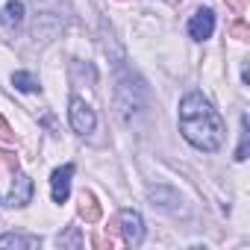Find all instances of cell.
I'll use <instances>...</instances> for the list:
<instances>
[{
    "label": "cell",
    "mask_w": 250,
    "mask_h": 250,
    "mask_svg": "<svg viewBox=\"0 0 250 250\" xmlns=\"http://www.w3.org/2000/svg\"><path fill=\"white\" fill-rule=\"evenodd\" d=\"M180 133L191 147L215 153L224 145L227 127H224V118L212 109V103L203 94L191 91L180 100Z\"/></svg>",
    "instance_id": "obj_1"
},
{
    "label": "cell",
    "mask_w": 250,
    "mask_h": 250,
    "mask_svg": "<svg viewBox=\"0 0 250 250\" xmlns=\"http://www.w3.org/2000/svg\"><path fill=\"white\" fill-rule=\"evenodd\" d=\"M68 115H71V127H74V133H80V136L94 133L97 118H94V109H91L83 97H71V109H68Z\"/></svg>",
    "instance_id": "obj_2"
},
{
    "label": "cell",
    "mask_w": 250,
    "mask_h": 250,
    "mask_svg": "<svg viewBox=\"0 0 250 250\" xmlns=\"http://www.w3.org/2000/svg\"><path fill=\"white\" fill-rule=\"evenodd\" d=\"M121 232H124V241L130 247H139L145 241V221L136 209H124L121 212Z\"/></svg>",
    "instance_id": "obj_3"
},
{
    "label": "cell",
    "mask_w": 250,
    "mask_h": 250,
    "mask_svg": "<svg viewBox=\"0 0 250 250\" xmlns=\"http://www.w3.org/2000/svg\"><path fill=\"white\" fill-rule=\"evenodd\" d=\"M215 33V12L212 9H197L188 21V36L194 42H206Z\"/></svg>",
    "instance_id": "obj_4"
},
{
    "label": "cell",
    "mask_w": 250,
    "mask_h": 250,
    "mask_svg": "<svg viewBox=\"0 0 250 250\" xmlns=\"http://www.w3.org/2000/svg\"><path fill=\"white\" fill-rule=\"evenodd\" d=\"M71 177H74V165H62L53 171L50 177V191H53V203H65L71 194Z\"/></svg>",
    "instance_id": "obj_5"
},
{
    "label": "cell",
    "mask_w": 250,
    "mask_h": 250,
    "mask_svg": "<svg viewBox=\"0 0 250 250\" xmlns=\"http://www.w3.org/2000/svg\"><path fill=\"white\" fill-rule=\"evenodd\" d=\"M33 200V180L21 171H15V180H12V188H9V206H27Z\"/></svg>",
    "instance_id": "obj_6"
},
{
    "label": "cell",
    "mask_w": 250,
    "mask_h": 250,
    "mask_svg": "<svg viewBox=\"0 0 250 250\" xmlns=\"http://www.w3.org/2000/svg\"><path fill=\"white\" fill-rule=\"evenodd\" d=\"M77 212H80V218H83L85 224H97L100 215H103V209H100V203H97V197H94L91 191H83V194H80Z\"/></svg>",
    "instance_id": "obj_7"
},
{
    "label": "cell",
    "mask_w": 250,
    "mask_h": 250,
    "mask_svg": "<svg viewBox=\"0 0 250 250\" xmlns=\"http://www.w3.org/2000/svg\"><path fill=\"white\" fill-rule=\"evenodd\" d=\"M39 244H42L39 235H18V232L0 235V247H21V250H30V247H39Z\"/></svg>",
    "instance_id": "obj_8"
},
{
    "label": "cell",
    "mask_w": 250,
    "mask_h": 250,
    "mask_svg": "<svg viewBox=\"0 0 250 250\" xmlns=\"http://www.w3.org/2000/svg\"><path fill=\"white\" fill-rule=\"evenodd\" d=\"M12 85L18 91H39V80L33 74H27V71H15L12 74Z\"/></svg>",
    "instance_id": "obj_9"
},
{
    "label": "cell",
    "mask_w": 250,
    "mask_h": 250,
    "mask_svg": "<svg viewBox=\"0 0 250 250\" xmlns=\"http://www.w3.org/2000/svg\"><path fill=\"white\" fill-rule=\"evenodd\" d=\"M6 24L9 27H21L24 24V3L21 0H9L6 3Z\"/></svg>",
    "instance_id": "obj_10"
},
{
    "label": "cell",
    "mask_w": 250,
    "mask_h": 250,
    "mask_svg": "<svg viewBox=\"0 0 250 250\" xmlns=\"http://www.w3.org/2000/svg\"><path fill=\"white\" fill-rule=\"evenodd\" d=\"M59 247H83V235H80V227H68L65 235H59Z\"/></svg>",
    "instance_id": "obj_11"
},
{
    "label": "cell",
    "mask_w": 250,
    "mask_h": 250,
    "mask_svg": "<svg viewBox=\"0 0 250 250\" xmlns=\"http://www.w3.org/2000/svg\"><path fill=\"white\" fill-rule=\"evenodd\" d=\"M229 36L238 39V42H247V39H250V27H247L244 21H232V24H229Z\"/></svg>",
    "instance_id": "obj_12"
},
{
    "label": "cell",
    "mask_w": 250,
    "mask_h": 250,
    "mask_svg": "<svg viewBox=\"0 0 250 250\" xmlns=\"http://www.w3.org/2000/svg\"><path fill=\"white\" fill-rule=\"evenodd\" d=\"M235 159H238V162L247 159V118H241V145H238V150H235Z\"/></svg>",
    "instance_id": "obj_13"
},
{
    "label": "cell",
    "mask_w": 250,
    "mask_h": 250,
    "mask_svg": "<svg viewBox=\"0 0 250 250\" xmlns=\"http://www.w3.org/2000/svg\"><path fill=\"white\" fill-rule=\"evenodd\" d=\"M0 142L15 145V133H12V127L6 124V118H3V115H0Z\"/></svg>",
    "instance_id": "obj_14"
},
{
    "label": "cell",
    "mask_w": 250,
    "mask_h": 250,
    "mask_svg": "<svg viewBox=\"0 0 250 250\" xmlns=\"http://www.w3.org/2000/svg\"><path fill=\"white\" fill-rule=\"evenodd\" d=\"M0 162H3L12 174L18 171V156H15V153H9V150H0Z\"/></svg>",
    "instance_id": "obj_15"
},
{
    "label": "cell",
    "mask_w": 250,
    "mask_h": 250,
    "mask_svg": "<svg viewBox=\"0 0 250 250\" xmlns=\"http://www.w3.org/2000/svg\"><path fill=\"white\" fill-rule=\"evenodd\" d=\"M91 244H94V247H112V241H106V238H100V235H91Z\"/></svg>",
    "instance_id": "obj_16"
},
{
    "label": "cell",
    "mask_w": 250,
    "mask_h": 250,
    "mask_svg": "<svg viewBox=\"0 0 250 250\" xmlns=\"http://www.w3.org/2000/svg\"><path fill=\"white\" fill-rule=\"evenodd\" d=\"M168 3H171V6H177V3H180V0H168Z\"/></svg>",
    "instance_id": "obj_17"
}]
</instances>
